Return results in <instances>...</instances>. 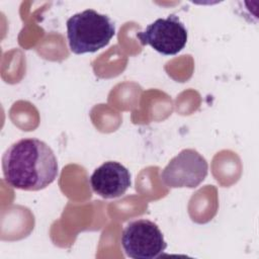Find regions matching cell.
<instances>
[{
	"label": "cell",
	"mask_w": 259,
	"mask_h": 259,
	"mask_svg": "<svg viewBox=\"0 0 259 259\" xmlns=\"http://www.w3.org/2000/svg\"><path fill=\"white\" fill-rule=\"evenodd\" d=\"M141 44L152 47L165 56H173L182 51L187 42L188 33L185 25L174 14L166 18H158L145 30L137 34Z\"/></svg>",
	"instance_id": "277c9868"
},
{
	"label": "cell",
	"mask_w": 259,
	"mask_h": 259,
	"mask_svg": "<svg viewBox=\"0 0 259 259\" xmlns=\"http://www.w3.org/2000/svg\"><path fill=\"white\" fill-rule=\"evenodd\" d=\"M66 24L69 47L76 55L103 49L115 34V25L110 17L93 9L74 14Z\"/></svg>",
	"instance_id": "7a4b0ae2"
},
{
	"label": "cell",
	"mask_w": 259,
	"mask_h": 259,
	"mask_svg": "<svg viewBox=\"0 0 259 259\" xmlns=\"http://www.w3.org/2000/svg\"><path fill=\"white\" fill-rule=\"evenodd\" d=\"M208 164L196 150L184 149L170 160L160 177L170 188H195L206 177Z\"/></svg>",
	"instance_id": "5b68a950"
},
{
	"label": "cell",
	"mask_w": 259,
	"mask_h": 259,
	"mask_svg": "<svg viewBox=\"0 0 259 259\" xmlns=\"http://www.w3.org/2000/svg\"><path fill=\"white\" fill-rule=\"evenodd\" d=\"M92 190L103 198H116L123 195L131 186V173L116 161L101 164L90 176Z\"/></svg>",
	"instance_id": "8992f818"
},
{
	"label": "cell",
	"mask_w": 259,
	"mask_h": 259,
	"mask_svg": "<svg viewBox=\"0 0 259 259\" xmlns=\"http://www.w3.org/2000/svg\"><path fill=\"white\" fill-rule=\"evenodd\" d=\"M2 170L8 185L26 191L46 188L59 174L54 151L35 138L21 139L9 146L2 157Z\"/></svg>",
	"instance_id": "6da1fadb"
},
{
	"label": "cell",
	"mask_w": 259,
	"mask_h": 259,
	"mask_svg": "<svg viewBox=\"0 0 259 259\" xmlns=\"http://www.w3.org/2000/svg\"><path fill=\"white\" fill-rule=\"evenodd\" d=\"M121 246L130 258L155 259L167 248L158 225L146 219L128 223L121 234Z\"/></svg>",
	"instance_id": "3957f363"
}]
</instances>
